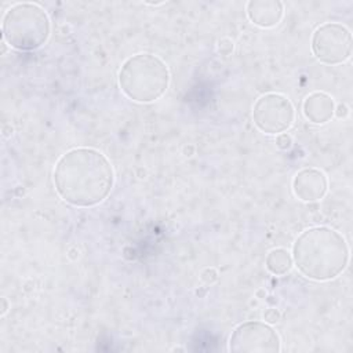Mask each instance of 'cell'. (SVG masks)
<instances>
[{
    "label": "cell",
    "instance_id": "obj_1",
    "mask_svg": "<svg viewBox=\"0 0 353 353\" xmlns=\"http://www.w3.org/2000/svg\"><path fill=\"white\" fill-rule=\"evenodd\" d=\"M58 196L73 207H94L102 203L114 183L108 157L92 148H73L63 153L52 174Z\"/></svg>",
    "mask_w": 353,
    "mask_h": 353
},
{
    "label": "cell",
    "instance_id": "obj_2",
    "mask_svg": "<svg viewBox=\"0 0 353 353\" xmlns=\"http://www.w3.org/2000/svg\"><path fill=\"white\" fill-rule=\"evenodd\" d=\"M291 255L301 274L314 281H327L339 276L347 266L349 247L336 230L314 226L298 236Z\"/></svg>",
    "mask_w": 353,
    "mask_h": 353
},
{
    "label": "cell",
    "instance_id": "obj_3",
    "mask_svg": "<svg viewBox=\"0 0 353 353\" xmlns=\"http://www.w3.org/2000/svg\"><path fill=\"white\" fill-rule=\"evenodd\" d=\"M168 84V66L154 54H135L127 58L119 70V87L134 102L149 103L157 101L165 94Z\"/></svg>",
    "mask_w": 353,
    "mask_h": 353
},
{
    "label": "cell",
    "instance_id": "obj_4",
    "mask_svg": "<svg viewBox=\"0 0 353 353\" xmlns=\"http://www.w3.org/2000/svg\"><path fill=\"white\" fill-rule=\"evenodd\" d=\"M3 40L18 51L40 48L50 37L48 14L36 3H17L11 6L1 21Z\"/></svg>",
    "mask_w": 353,
    "mask_h": 353
},
{
    "label": "cell",
    "instance_id": "obj_5",
    "mask_svg": "<svg viewBox=\"0 0 353 353\" xmlns=\"http://www.w3.org/2000/svg\"><path fill=\"white\" fill-rule=\"evenodd\" d=\"M295 110L291 101L279 92L261 95L252 106L255 127L268 135L285 132L294 123Z\"/></svg>",
    "mask_w": 353,
    "mask_h": 353
},
{
    "label": "cell",
    "instance_id": "obj_6",
    "mask_svg": "<svg viewBox=\"0 0 353 353\" xmlns=\"http://www.w3.org/2000/svg\"><path fill=\"white\" fill-rule=\"evenodd\" d=\"M352 33L338 22L320 25L312 36V52L325 65H339L352 55Z\"/></svg>",
    "mask_w": 353,
    "mask_h": 353
},
{
    "label": "cell",
    "instance_id": "obj_7",
    "mask_svg": "<svg viewBox=\"0 0 353 353\" xmlns=\"http://www.w3.org/2000/svg\"><path fill=\"white\" fill-rule=\"evenodd\" d=\"M281 341L274 328L266 321H244L229 338V352L233 353H277Z\"/></svg>",
    "mask_w": 353,
    "mask_h": 353
},
{
    "label": "cell",
    "instance_id": "obj_8",
    "mask_svg": "<svg viewBox=\"0 0 353 353\" xmlns=\"http://www.w3.org/2000/svg\"><path fill=\"white\" fill-rule=\"evenodd\" d=\"M328 190L327 175L319 168H302L292 178V192L295 197L305 203L321 200Z\"/></svg>",
    "mask_w": 353,
    "mask_h": 353
},
{
    "label": "cell",
    "instance_id": "obj_9",
    "mask_svg": "<svg viewBox=\"0 0 353 353\" xmlns=\"http://www.w3.org/2000/svg\"><path fill=\"white\" fill-rule=\"evenodd\" d=\"M248 19L263 29L277 26L284 15V6L279 0H251L245 6Z\"/></svg>",
    "mask_w": 353,
    "mask_h": 353
},
{
    "label": "cell",
    "instance_id": "obj_10",
    "mask_svg": "<svg viewBox=\"0 0 353 353\" xmlns=\"http://www.w3.org/2000/svg\"><path fill=\"white\" fill-rule=\"evenodd\" d=\"M335 102L325 92L316 91L309 94L302 105V112L306 120L313 124H325L334 117Z\"/></svg>",
    "mask_w": 353,
    "mask_h": 353
},
{
    "label": "cell",
    "instance_id": "obj_11",
    "mask_svg": "<svg viewBox=\"0 0 353 353\" xmlns=\"http://www.w3.org/2000/svg\"><path fill=\"white\" fill-rule=\"evenodd\" d=\"M265 265L272 274L283 276L292 269L294 261L292 255L285 248H273L268 252Z\"/></svg>",
    "mask_w": 353,
    "mask_h": 353
},
{
    "label": "cell",
    "instance_id": "obj_12",
    "mask_svg": "<svg viewBox=\"0 0 353 353\" xmlns=\"http://www.w3.org/2000/svg\"><path fill=\"white\" fill-rule=\"evenodd\" d=\"M200 279H201V281L204 284L211 285V284H214L218 280V272L214 268H205V269L201 270Z\"/></svg>",
    "mask_w": 353,
    "mask_h": 353
},
{
    "label": "cell",
    "instance_id": "obj_13",
    "mask_svg": "<svg viewBox=\"0 0 353 353\" xmlns=\"http://www.w3.org/2000/svg\"><path fill=\"white\" fill-rule=\"evenodd\" d=\"M276 146L281 150H288L292 146V137L288 132H281L276 137Z\"/></svg>",
    "mask_w": 353,
    "mask_h": 353
},
{
    "label": "cell",
    "instance_id": "obj_14",
    "mask_svg": "<svg viewBox=\"0 0 353 353\" xmlns=\"http://www.w3.org/2000/svg\"><path fill=\"white\" fill-rule=\"evenodd\" d=\"M233 48H234V43L229 37H223L218 41V52L221 55H230L233 52Z\"/></svg>",
    "mask_w": 353,
    "mask_h": 353
},
{
    "label": "cell",
    "instance_id": "obj_15",
    "mask_svg": "<svg viewBox=\"0 0 353 353\" xmlns=\"http://www.w3.org/2000/svg\"><path fill=\"white\" fill-rule=\"evenodd\" d=\"M281 319V313L279 312V309L270 306L268 307L265 312H263V320L268 323V324H274V323H279Z\"/></svg>",
    "mask_w": 353,
    "mask_h": 353
},
{
    "label": "cell",
    "instance_id": "obj_16",
    "mask_svg": "<svg viewBox=\"0 0 353 353\" xmlns=\"http://www.w3.org/2000/svg\"><path fill=\"white\" fill-rule=\"evenodd\" d=\"M334 114L338 117V119H345L347 114H349V108L346 103H338L334 109Z\"/></svg>",
    "mask_w": 353,
    "mask_h": 353
},
{
    "label": "cell",
    "instance_id": "obj_17",
    "mask_svg": "<svg viewBox=\"0 0 353 353\" xmlns=\"http://www.w3.org/2000/svg\"><path fill=\"white\" fill-rule=\"evenodd\" d=\"M1 303H3V306H1V317L3 316H6V313H7V310H8V302H7V299L6 298H1Z\"/></svg>",
    "mask_w": 353,
    "mask_h": 353
},
{
    "label": "cell",
    "instance_id": "obj_18",
    "mask_svg": "<svg viewBox=\"0 0 353 353\" xmlns=\"http://www.w3.org/2000/svg\"><path fill=\"white\" fill-rule=\"evenodd\" d=\"M256 295H258V296H262V295H265V296H266V292H265L263 290H259V291L256 292Z\"/></svg>",
    "mask_w": 353,
    "mask_h": 353
}]
</instances>
